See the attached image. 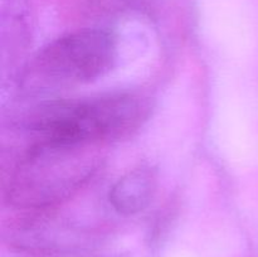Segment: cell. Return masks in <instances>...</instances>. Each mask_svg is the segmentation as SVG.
Wrapping results in <instances>:
<instances>
[{
    "instance_id": "1",
    "label": "cell",
    "mask_w": 258,
    "mask_h": 257,
    "mask_svg": "<svg viewBox=\"0 0 258 257\" xmlns=\"http://www.w3.org/2000/svg\"><path fill=\"white\" fill-rule=\"evenodd\" d=\"M101 163L100 145L33 141L13 168L5 198L22 211H48L77 194L97 173Z\"/></svg>"
},
{
    "instance_id": "2",
    "label": "cell",
    "mask_w": 258,
    "mask_h": 257,
    "mask_svg": "<svg viewBox=\"0 0 258 257\" xmlns=\"http://www.w3.org/2000/svg\"><path fill=\"white\" fill-rule=\"evenodd\" d=\"M150 113L149 97L136 92H117L44 102L30 111L24 126L34 141L101 145L133 135L149 120Z\"/></svg>"
},
{
    "instance_id": "3",
    "label": "cell",
    "mask_w": 258,
    "mask_h": 257,
    "mask_svg": "<svg viewBox=\"0 0 258 257\" xmlns=\"http://www.w3.org/2000/svg\"><path fill=\"white\" fill-rule=\"evenodd\" d=\"M117 59L110 32L82 29L40 48L25 66L20 85L28 93H48L91 82L105 76Z\"/></svg>"
},
{
    "instance_id": "4",
    "label": "cell",
    "mask_w": 258,
    "mask_h": 257,
    "mask_svg": "<svg viewBox=\"0 0 258 257\" xmlns=\"http://www.w3.org/2000/svg\"><path fill=\"white\" fill-rule=\"evenodd\" d=\"M158 178L153 169L136 168L123 174L108 191V202L117 213L133 216L149 207L155 196Z\"/></svg>"
}]
</instances>
